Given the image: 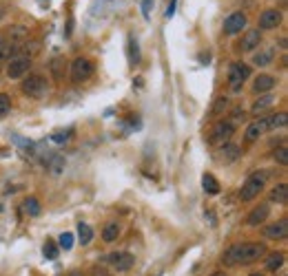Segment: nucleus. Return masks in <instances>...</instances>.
<instances>
[{
  "label": "nucleus",
  "instance_id": "obj_1",
  "mask_svg": "<svg viewBox=\"0 0 288 276\" xmlns=\"http://www.w3.org/2000/svg\"><path fill=\"white\" fill-rule=\"evenodd\" d=\"M264 256H266L264 243H237V245H231L229 250L222 254V263H226V265H251Z\"/></svg>",
  "mask_w": 288,
  "mask_h": 276
},
{
  "label": "nucleus",
  "instance_id": "obj_2",
  "mask_svg": "<svg viewBox=\"0 0 288 276\" xmlns=\"http://www.w3.org/2000/svg\"><path fill=\"white\" fill-rule=\"evenodd\" d=\"M266 179H268V173H266V170H262V173H253L251 177H248L240 188V199L242 201H253V199L264 190Z\"/></svg>",
  "mask_w": 288,
  "mask_h": 276
},
{
  "label": "nucleus",
  "instance_id": "obj_3",
  "mask_svg": "<svg viewBox=\"0 0 288 276\" xmlns=\"http://www.w3.org/2000/svg\"><path fill=\"white\" fill-rule=\"evenodd\" d=\"M47 91H49V86H47V80H44L42 75L31 73V75H27L25 80H22V93H25V95L38 99V97L47 95Z\"/></svg>",
  "mask_w": 288,
  "mask_h": 276
},
{
  "label": "nucleus",
  "instance_id": "obj_4",
  "mask_svg": "<svg viewBox=\"0 0 288 276\" xmlns=\"http://www.w3.org/2000/svg\"><path fill=\"white\" fill-rule=\"evenodd\" d=\"M251 77V66L244 62H233L229 66V86L233 91H240L244 82Z\"/></svg>",
  "mask_w": 288,
  "mask_h": 276
},
{
  "label": "nucleus",
  "instance_id": "obj_5",
  "mask_svg": "<svg viewBox=\"0 0 288 276\" xmlns=\"http://www.w3.org/2000/svg\"><path fill=\"white\" fill-rule=\"evenodd\" d=\"M91 75H93L91 60L76 58L74 62H71V82H74V84H82V82H87Z\"/></svg>",
  "mask_w": 288,
  "mask_h": 276
},
{
  "label": "nucleus",
  "instance_id": "obj_6",
  "mask_svg": "<svg viewBox=\"0 0 288 276\" xmlns=\"http://www.w3.org/2000/svg\"><path fill=\"white\" fill-rule=\"evenodd\" d=\"M233 132H235V124L233 121H218V124L213 126V130H210L208 135V144H226L231 142Z\"/></svg>",
  "mask_w": 288,
  "mask_h": 276
},
{
  "label": "nucleus",
  "instance_id": "obj_7",
  "mask_svg": "<svg viewBox=\"0 0 288 276\" xmlns=\"http://www.w3.org/2000/svg\"><path fill=\"white\" fill-rule=\"evenodd\" d=\"M29 66H31V60L27 58V55H16V58H11L9 66H7L9 80H20V77H25V73L29 71Z\"/></svg>",
  "mask_w": 288,
  "mask_h": 276
},
{
  "label": "nucleus",
  "instance_id": "obj_8",
  "mask_svg": "<svg viewBox=\"0 0 288 276\" xmlns=\"http://www.w3.org/2000/svg\"><path fill=\"white\" fill-rule=\"evenodd\" d=\"M107 263L113 265V269H118V272H126V269L133 267L135 256H133L131 252H113L107 256Z\"/></svg>",
  "mask_w": 288,
  "mask_h": 276
},
{
  "label": "nucleus",
  "instance_id": "obj_9",
  "mask_svg": "<svg viewBox=\"0 0 288 276\" xmlns=\"http://www.w3.org/2000/svg\"><path fill=\"white\" fill-rule=\"evenodd\" d=\"M246 14H242V11H235V14H231L229 18L224 20V33L226 36H237V33H242V29H246Z\"/></svg>",
  "mask_w": 288,
  "mask_h": 276
},
{
  "label": "nucleus",
  "instance_id": "obj_10",
  "mask_svg": "<svg viewBox=\"0 0 288 276\" xmlns=\"http://www.w3.org/2000/svg\"><path fill=\"white\" fill-rule=\"evenodd\" d=\"M268 117H259V119H255L248 124V128L246 132H244V140H246L248 144H253V142H257L259 140V135H264V132H268Z\"/></svg>",
  "mask_w": 288,
  "mask_h": 276
},
{
  "label": "nucleus",
  "instance_id": "obj_11",
  "mask_svg": "<svg viewBox=\"0 0 288 276\" xmlns=\"http://www.w3.org/2000/svg\"><path fill=\"white\" fill-rule=\"evenodd\" d=\"M262 234L266 236V239H273V241L286 239V236H288V221L281 219V221H277V223L266 225V228L262 230Z\"/></svg>",
  "mask_w": 288,
  "mask_h": 276
},
{
  "label": "nucleus",
  "instance_id": "obj_12",
  "mask_svg": "<svg viewBox=\"0 0 288 276\" xmlns=\"http://www.w3.org/2000/svg\"><path fill=\"white\" fill-rule=\"evenodd\" d=\"M259 44H262V31L259 29H246L244 31L242 44H240L244 51H255V49H259Z\"/></svg>",
  "mask_w": 288,
  "mask_h": 276
},
{
  "label": "nucleus",
  "instance_id": "obj_13",
  "mask_svg": "<svg viewBox=\"0 0 288 276\" xmlns=\"http://www.w3.org/2000/svg\"><path fill=\"white\" fill-rule=\"evenodd\" d=\"M281 22V11L279 9H266L259 16V29H277Z\"/></svg>",
  "mask_w": 288,
  "mask_h": 276
},
{
  "label": "nucleus",
  "instance_id": "obj_14",
  "mask_svg": "<svg viewBox=\"0 0 288 276\" xmlns=\"http://www.w3.org/2000/svg\"><path fill=\"white\" fill-rule=\"evenodd\" d=\"M268 214H270V206H268V203H259V206H257V208H253V210H251V214L246 217V225H251V228H255V225L264 223V221L268 219Z\"/></svg>",
  "mask_w": 288,
  "mask_h": 276
},
{
  "label": "nucleus",
  "instance_id": "obj_15",
  "mask_svg": "<svg viewBox=\"0 0 288 276\" xmlns=\"http://www.w3.org/2000/svg\"><path fill=\"white\" fill-rule=\"evenodd\" d=\"M277 86V77L275 75H268V73H262V75H257L255 77V82H253V91L255 93H268V91H273V88Z\"/></svg>",
  "mask_w": 288,
  "mask_h": 276
},
{
  "label": "nucleus",
  "instance_id": "obj_16",
  "mask_svg": "<svg viewBox=\"0 0 288 276\" xmlns=\"http://www.w3.org/2000/svg\"><path fill=\"white\" fill-rule=\"evenodd\" d=\"M240 146H235V144H231V142H226V144H222V148H220V159L224 164H231V162H235V159H240Z\"/></svg>",
  "mask_w": 288,
  "mask_h": 276
},
{
  "label": "nucleus",
  "instance_id": "obj_17",
  "mask_svg": "<svg viewBox=\"0 0 288 276\" xmlns=\"http://www.w3.org/2000/svg\"><path fill=\"white\" fill-rule=\"evenodd\" d=\"M275 102H277V97L273 95V93H268V95H262L259 99H255V104L251 106V113H253V115H262L264 110H268Z\"/></svg>",
  "mask_w": 288,
  "mask_h": 276
},
{
  "label": "nucleus",
  "instance_id": "obj_18",
  "mask_svg": "<svg viewBox=\"0 0 288 276\" xmlns=\"http://www.w3.org/2000/svg\"><path fill=\"white\" fill-rule=\"evenodd\" d=\"M273 58H275V49L273 47H259V51L253 55V62L257 66H268L273 64Z\"/></svg>",
  "mask_w": 288,
  "mask_h": 276
},
{
  "label": "nucleus",
  "instance_id": "obj_19",
  "mask_svg": "<svg viewBox=\"0 0 288 276\" xmlns=\"http://www.w3.org/2000/svg\"><path fill=\"white\" fill-rule=\"evenodd\" d=\"M126 58H129L131 66H135L140 62V44H137L135 36H129V40H126Z\"/></svg>",
  "mask_w": 288,
  "mask_h": 276
},
{
  "label": "nucleus",
  "instance_id": "obj_20",
  "mask_svg": "<svg viewBox=\"0 0 288 276\" xmlns=\"http://www.w3.org/2000/svg\"><path fill=\"white\" fill-rule=\"evenodd\" d=\"M284 261H286V254L284 252H270L268 256H266V269L268 272H277V269L284 265Z\"/></svg>",
  "mask_w": 288,
  "mask_h": 276
},
{
  "label": "nucleus",
  "instance_id": "obj_21",
  "mask_svg": "<svg viewBox=\"0 0 288 276\" xmlns=\"http://www.w3.org/2000/svg\"><path fill=\"white\" fill-rule=\"evenodd\" d=\"M270 201H277L279 206H286L288 203V186L286 184H277L273 190H270Z\"/></svg>",
  "mask_w": 288,
  "mask_h": 276
},
{
  "label": "nucleus",
  "instance_id": "obj_22",
  "mask_svg": "<svg viewBox=\"0 0 288 276\" xmlns=\"http://www.w3.org/2000/svg\"><path fill=\"white\" fill-rule=\"evenodd\" d=\"M202 188H204V192H206V195H220V190H222L220 181L215 179L213 175H208V173L202 177Z\"/></svg>",
  "mask_w": 288,
  "mask_h": 276
},
{
  "label": "nucleus",
  "instance_id": "obj_23",
  "mask_svg": "<svg viewBox=\"0 0 288 276\" xmlns=\"http://www.w3.org/2000/svg\"><path fill=\"white\" fill-rule=\"evenodd\" d=\"M118 236H120V225L115 223V221H111V223L104 225V230H102V241L104 243H113Z\"/></svg>",
  "mask_w": 288,
  "mask_h": 276
},
{
  "label": "nucleus",
  "instance_id": "obj_24",
  "mask_svg": "<svg viewBox=\"0 0 288 276\" xmlns=\"http://www.w3.org/2000/svg\"><path fill=\"white\" fill-rule=\"evenodd\" d=\"M66 60L64 58H53L51 64H49V69H51V73L55 80H64V71H66Z\"/></svg>",
  "mask_w": 288,
  "mask_h": 276
},
{
  "label": "nucleus",
  "instance_id": "obj_25",
  "mask_svg": "<svg viewBox=\"0 0 288 276\" xmlns=\"http://www.w3.org/2000/svg\"><path fill=\"white\" fill-rule=\"evenodd\" d=\"M42 254H44V258H47V261H55V258H58V254H60L58 243H55L53 239H47V243L42 245Z\"/></svg>",
  "mask_w": 288,
  "mask_h": 276
},
{
  "label": "nucleus",
  "instance_id": "obj_26",
  "mask_svg": "<svg viewBox=\"0 0 288 276\" xmlns=\"http://www.w3.org/2000/svg\"><path fill=\"white\" fill-rule=\"evenodd\" d=\"M78 239H80L82 245H89L93 241V230L89 223H78Z\"/></svg>",
  "mask_w": 288,
  "mask_h": 276
},
{
  "label": "nucleus",
  "instance_id": "obj_27",
  "mask_svg": "<svg viewBox=\"0 0 288 276\" xmlns=\"http://www.w3.org/2000/svg\"><path fill=\"white\" fill-rule=\"evenodd\" d=\"M25 212L29 214V217H38V214L42 212L40 201H38L36 197H27V199H25Z\"/></svg>",
  "mask_w": 288,
  "mask_h": 276
},
{
  "label": "nucleus",
  "instance_id": "obj_28",
  "mask_svg": "<svg viewBox=\"0 0 288 276\" xmlns=\"http://www.w3.org/2000/svg\"><path fill=\"white\" fill-rule=\"evenodd\" d=\"M229 106H231V99L226 97V95H222V97H218L213 102V106H210V115H215V117H218V115H222Z\"/></svg>",
  "mask_w": 288,
  "mask_h": 276
},
{
  "label": "nucleus",
  "instance_id": "obj_29",
  "mask_svg": "<svg viewBox=\"0 0 288 276\" xmlns=\"http://www.w3.org/2000/svg\"><path fill=\"white\" fill-rule=\"evenodd\" d=\"M288 124V115L286 113H275L268 117V128L275 130V128H284V126Z\"/></svg>",
  "mask_w": 288,
  "mask_h": 276
},
{
  "label": "nucleus",
  "instance_id": "obj_30",
  "mask_svg": "<svg viewBox=\"0 0 288 276\" xmlns=\"http://www.w3.org/2000/svg\"><path fill=\"white\" fill-rule=\"evenodd\" d=\"M58 241H60V243H58V247H62L64 252H69L71 247H74V234H71V232H62Z\"/></svg>",
  "mask_w": 288,
  "mask_h": 276
},
{
  "label": "nucleus",
  "instance_id": "obj_31",
  "mask_svg": "<svg viewBox=\"0 0 288 276\" xmlns=\"http://www.w3.org/2000/svg\"><path fill=\"white\" fill-rule=\"evenodd\" d=\"M71 132H74V128L55 130L53 135H51V142H55V144H64V142H69V140H71Z\"/></svg>",
  "mask_w": 288,
  "mask_h": 276
},
{
  "label": "nucleus",
  "instance_id": "obj_32",
  "mask_svg": "<svg viewBox=\"0 0 288 276\" xmlns=\"http://www.w3.org/2000/svg\"><path fill=\"white\" fill-rule=\"evenodd\" d=\"M11 110V97L7 93H0V117H5Z\"/></svg>",
  "mask_w": 288,
  "mask_h": 276
},
{
  "label": "nucleus",
  "instance_id": "obj_33",
  "mask_svg": "<svg viewBox=\"0 0 288 276\" xmlns=\"http://www.w3.org/2000/svg\"><path fill=\"white\" fill-rule=\"evenodd\" d=\"M273 157H275V162L279 164V166H286L288 164V151H286V146H279L277 151L273 153Z\"/></svg>",
  "mask_w": 288,
  "mask_h": 276
},
{
  "label": "nucleus",
  "instance_id": "obj_34",
  "mask_svg": "<svg viewBox=\"0 0 288 276\" xmlns=\"http://www.w3.org/2000/svg\"><path fill=\"white\" fill-rule=\"evenodd\" d=\"M62 166H64V159L60 157V155H53V157L49 159V168H51L55 175H58L60 170H62Z\"/></svg>",
  "mask_w": 288,
  "mask_h": 276
},
{
  "label": "nucleus",
  "instance_id": "obj_35",
  "mask_svg": "<svg viewBox=\"0 0 288 276\" xmlns=\"http://www.w3.org/2000/svg\"><path fill=\"white\" fill-rule=\"evenodd\" d=\"M153 3H155V0H142V16H144V20H151Z\"/></svg>",
  "mask_w": 288,
  "mask_h": 276
},
{
  "label": "nucleus",
  "instance_id": "obj_36",
  "mask_svg": "<svg viewBox=\"0 0 288 276\" xmlns=\"http://www.w3.org/2000/svg\"><path fill=\"white\" fill-rule=\"evenodd\" d=\"M11 38H25L27 36V29L25 27H14V31H9Z\"/></svg>",
  "mask_w": 288,
  "mask_h": 276
},
{
  "label": "nucleus",
  "instance_id": "obj_37",
  "mask_svg": "<svg viewBox=\"0 0 288 276\" xmlns=\"http://www.w3.org/2000/svg\"><path fill=\"white\" fill-rule=\"evenodd\" d=\"M175 7H177V0H171V3H169V7H166V18H173V16H175Z\"/></svg>",
  "mask_w": 288,
  "mask_h": 276
},
{
  "label": "nucleus",
  "instance_id": "obj_38",
  "mask_svg": "<svg viewBox=\"0 0 288 276\" xmlns=\"http://www.w3.org/2000/svg\"><path fill=\"white\" fill-rule=\"evenodd\" d=\"M5 53H7V42H5L3 38H0V60L5 58Z\"/></svg>",
  "mask_w": 288,
  "mask_h": 276
},
{
  "label": "nucleus",
  "instance_id": "obj_39",
  "mask_svg": "<svg viewBox=\"0 0 288 276\" xmlns=\"http://www.w3.org/2000/svg\"><path fill=\"white\" fill-rule=\"evenodd\" d=\"M244 117V108H235V110H233V119H242Z\"/></svg>",
  "mask_w": 288,
  "mask_h": 276
},
{
  "label": "nucleus",
  "instance_id": "obj_40",
  "mask_svg": "<svg viewBox=\"0 0 288 276\" xmlns=\"http://www.w3.org/2000/svg\"><path fill=\"white\" fill-rule=\"evenodd\" d=\"M93 276H109L107 269H100V267H93Z\"/></svg>",
  "mask_w": 288,
  "mask_h": 276
},
{
  "label": "nucleus",
  "instance_id": "obj_41",
  "mask_svg": "<svg viewBox=\"0 0 288 276\" xmlns=\"http://www.w3.org/2000/svg\"><path fill=\"white\" fill-rule=\"evenodd\" d=\"M210 276H226L224 272H215V274H210Z\"/></svg>",
  "mask_w": 288,
  "mask_h": 276
},
{
  "label": "nucleus",
  "instance_id": "obj_42",
  "mask_svg": "<svg viewBox=\"0 0 288 276\" xmlns=\"http://www.w3.org/2000/svg\"><path fill=\"white\" fill-rule=\"evenodd\" d=\"M251 276H264V274H259V272H255V274H251Z\"/></svg>",
  "mask_w": 288,
  "mask_h": 276
},
{
  "label": "nucleus",
  "instance_id": "obj_43",
  "mask_svg": "<svg viewBox=\"0 0 288 276\" xmlns=\"http://www.w3.org/2000/svg\"><path fill=\"white\" fill-rule=\"evenodd\" d=\"M69 276H82V274H78V272H74V274H69Z\"/></svg>",
  "mask_w": 288,
  "mask_h": 276
}]
</instances>
